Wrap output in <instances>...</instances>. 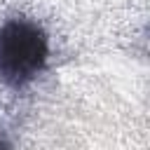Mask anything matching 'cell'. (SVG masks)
Instances as JSON below:
<instances>
[{"instance_id": "2", "label": "cell", "mask_w": 150, "mask_h": 150, "mask_svg": "<svg viewBox=\"0 0 150 150\" xmlns=\"http://www.w3.org/2000/svg\"><path fill=\"white\" fill-rule=\"evenodd\" d=\"M0 150H16L14 148V141H12V134H9L2 115H0Z\"/></svg>"}, {"instance_id": "1", "label": "cell", "mask_w": 150, "mask_h": 150, "mask_svg": "<svg viewBox=\"0 0 150 150\" xmlns=\"http://www.w3.org/2000/svg\"><path fill=\"white\" fill-rule=\"evenodd\" d=\"M49 61V35L26 16H12L0 26V82L9 89H26Z\"/></svg>"}]
</instances>
